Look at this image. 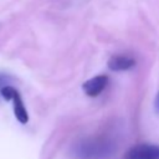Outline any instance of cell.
Wrapping results in <instances>:
<instances>
[{
	"label": "cell",
	"instance_id": "5",
	"mask_svg": "<svg viewBox=\"0 0 159 159\" xmlns=\"http://www.w3.org/2000/svg\"><path fill=\"white\" fill-rule=\"evenodd\" d=\"M135 60L127 55H114L108 60V68L111 71H127L134 67Z\"/></svg>",
	"mask_w": 159,
	"mask_h": 159
},
{
	"label": "cell",
	"instance_id": "6",
	"mask_svg": "<svg viewBox=\"0 0 159 159\" xmlns=\"http://www.w3.org/2000/svg\"><path fill=\"white\" fill-rule=\"evenodd\" d=\"M9 77L6 76V75H4V73H0V89L2 88V87H5V86H7L9 83Z\"/></svg>",
	"mask_w": 159,
	"mask_h": 159
},
{
	"label": "cell",
	"instance_id": "1",
	"mask_svg": "<svg viewBox=\"0 0 159 159\" xmlns=\"http://www.w3.org/2000/svg\"><path fill=\"white\" fill-rule=\"evenodd\" d=\"M112 150V143L103 138H88L81 142L76 153L81 159H98L107 155Z\"/></svg>",
	"mask_w": 159,
	"mask_h": 159
},
{
	"label": "cell",
	"instance_id": "2",
	"mask_svg": "<svg viewBox=\"0 0 159 159\" xmlns=\"http://www.w3.org/2000/svg\"><path fill=\"white\" fill-rule=\"evenodd\" d=\"M0 94L4 99L6 101H12V108H14V114L16 117V119L21 123V124H26L29 122V113L25 108L24 101L21 98V94L19 93V91L16 88H14L12 86H5L0 89Z\"/></svg>",
	"mask_w": 159,
	"mask_h": 159
},
{
	"label": "cell",
	"instance_id": "4",
	"mask_svg": "<svg viewBox=\"0 0 159 159\" xmlns=\"http://www.w3.org/2000/svg\"><path fill=\"white\" fill-rule=\"evenodd\" d=\"M108 76L107 75H98L96 77L89 78L82 84L83 92L88 97H97L108 84Z\"/></svg>",
	"mask_w": 159,
	"mask_h": 159
},
{
	"label": "cell",
	"instance_id": "7",
	"mask_svg": "<svg viewBox=\"0 0 159 159\" xmlns=\"http://www.w3.org/2000/svg\"><path fill=\"white\" fill-rule=\"evenodd\" d=\"M155 107H157V109L159 111V94H158V97H157V99H155Z\"/></svg>",
	"mask_w": 159,
	"mask_h": 159
},
{
	"label": "cell",
	"instance_id": "3",
	"mask_svg": "<svg viewBox=\"0 0 159 159\" xmlns=\"http://www.w3.org/2000/svg\"><path fill=\"white\" fill-rule=\"evenodd\" d=\"M124 159H159V145L149 143L137 144L125 153Z\"/></svg>",
	"mask_w": 159,
	"mask_h": 159
}]
</instances>
